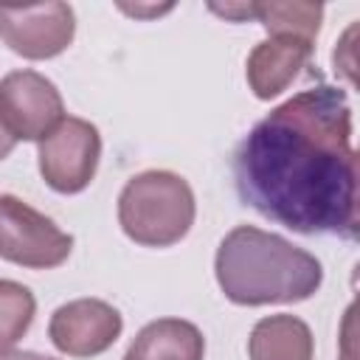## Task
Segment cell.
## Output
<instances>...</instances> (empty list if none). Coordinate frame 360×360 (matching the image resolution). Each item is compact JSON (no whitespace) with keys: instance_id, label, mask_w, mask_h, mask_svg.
<instances>
[{"instance_id":"15","label":"cell","mask_w":360,"mask_h":360,"mask_svg":"<svg viewBox=\"0 0 360 360\" xmlns=\"http://www.w3.org/2000/svg\"><path fill=\"white\" fill-rule=\"evenodd\" d=\"M14 146H17V141H14V138L6 132V127L0 124V160H6V158L14 152Z\"/></svg>"},{"instance_id":"6","label":"cell","mask_w":360,"mask_h":360,"mask_svg":"<svg viewBox=\"0 0 360 360\" xmlns=\"http://www.w3.org/2000/svg\"><path fill=\"white\" fill-rule=\"evenodd\" d=\"M65 118L56 84L37 70H11L0 79V124L14 141H42Z\"/></svg>"},{"instance_id":"8","label":"cell","mask_w":360,"mask_h":360,"mask_svg":"<svg viewBox=\"0 0 360 360\" xmlns=\"http://www.w3.org/2000/svg\"><path fill=\"white\" fill-rule=\"evenodd\" d=\"M124 332L121 312L101 298H73L53 309L48 321L51 343L68 357L104 354Z\"/></svg>"},{"instance_id":"14","label":"cell","mask_w":360,"mask_h":360,"mask_svg":"<svg viewBox=\"0 0 360 360\" xmlns=\"http://www.w3.org/2000/svg\"><path fill=\"white\" fill-rule=\"evenodd\" d=\"M0 360H56V357L39 354V352H25V349H3Z\"/></svg>"},{"instance_id":"5","label":"cell","mask_w":360,"mask_h":360,"mask_svg":"<svg viewBox=\"0 0 360 360\" xmlns=\"http://www.w3.org/2000/svg\"><path fill=\"white\" fill-rule=\"evenodd\" d=\"M101 160V135L98 127L65 115L59 127H53L39 143H37V166L48 188L56 194H79L84 191Z\"/></svg>"},{"instance_id":"4","label":"cell","mask_w":360,"mask_h":360,"mask_svg":"<svg viewBox=\"0 0 360 360\" xmlns=\"http://www.w3.org/2000/svg\"><path fill=\"white\" fill-rule=\"evenodd\" d=\"M73 236L51 217L31 208L14 194H0V259L28 267L51 270L68 262Z\"/></svg>"},{"instance_id":"7","label":"cell","mask_w":360,"mask_h":360,"mask_svg":"<svg viewBox=\"0 0 360 360\" xmlns=\"http://www.w3.org/2000/svg\"><path fill=\"white\" fill-rule=\"evenodd\" d=\"M73 37L76 14L68 3L0 6V39L22 59H53L70 48Z\"/></svg>"},{"instance_id":"9","label":"cell","mask_w":360,"mask_h":360,"mask_svg":"<svg viewBox=\"0 0 360 360\" xmlns=\"http://www.w3.org/2000/svg\"><path fill=\"white\" fill-rule=\"evenodd\" d=\"M315 56V42L304 39V37H270L264 42H259L248 62H245V79L248 87L253 90L256 98L270 101L276 96H281L295 76L301 73V68H307Z\"/></svg>"},{"instance_id":"13","label":"cell","mask_w":360,"mask_h":360,"mask_svg":"<svg viewBox=\"0 0 360 360\" xmlns=\"http://www.w3.org/2000/svg\"><path fill=\"white\" fill-rule=\"evenodd\" d=\"M37 298L34 292L11 278H0V352L11 349L34 323Z\"/></svg>"},{"instance_id":"10","label":"cell","mask_w":360,"mask_h":360,"mask_svg":"<svg viewBox=\"0 0 360 360\" xmlns=\"http://www.w3.org/2000/svg\"><path fill=\"white\" fill-rule=\"evenodd\" d=\"M205 338L183 318L149 321L129 343L124 360H202Z\"/></svg>"},{"instance_id":"12","label":"cell","mask_w":360,"mask_h":360,"mask_svg":"<svg viewBox=\"0 0 360 360\" xmlns=\"http://www.w3.org/2000/svg\"><path fill=\"white\" fill-rule=\"evenodd\" d=\"M250 17L262 22V28L270 37H304L312 39L321 31L323 6L318 3H250Z\"/></svg>"},{"instance_id":"2","label":"cell","mask_w":360,"mask_h":360,"mask_svg":"<svg viewBox=\"0 0 360 360\" xmlns=\"http://www.w3.org/2000/svg\"><path fill=\"white\" fill-rule=\"evenodd\" d=\"M214 276L222 295L239 307L298 304L323 284V267L309 250L256 225H236L222 236Z\"/></svg>"},{"instance_id":"1","label":"cell","mask_w":360,"mask_h":360,"mask_svg":"<svg viewBox=\"0 0 360 360\" xmlns=\"http://www.w3.org/2000/svg\"><path fill=\"white\" fill-rule=\"evenodd\" d=\"M245 205L307 236L357 239V152L340 87L318 84L270 110L233 152Z\"/></svg>"},{"instance_id":"11","label":"cell","mask_w":360,"mask_h":360,"mask_svg":"<svg viewBox=\"0 0 360 360\" xmlns=\"http://www.w3.org/2000/svg\"><path fill=\"white\" fill-rule=\"evenodd\" d=\"M250 360H312L315 338L307 321L295 315H267L256 321L248 338Z\"/></svg>"},{"instance_id":"3","label":"cell","mask_w":360,"mask_h":360,"mask_svg":"<svg viewBox=\"0 0 360 360\" xmlns=\"http://www.w3.org/2000/svg\"><path fill=\"white\" fill-rule=\"evenodd\" d=\"M197 200L186 177L169 169H146L129 177L118 194V225L143 248H172L194 225Z\"/></svg>"}]
</instances>
